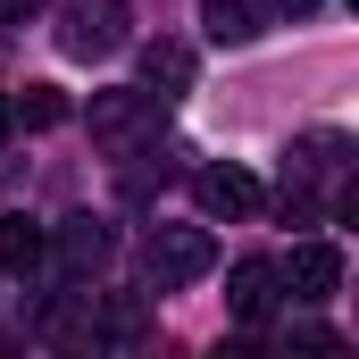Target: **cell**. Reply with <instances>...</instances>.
<instances>
[{"mask_svg": "<svg viewBox=\"0 0 359 359\" xmlns=\"http://www.w3.org/2000/svg\"><path fill=\"white\" fill-rule=\"evenodd\" d=\"M142 268H151L159 292H176V284H192V276L217 268V243H209V226H159L151 251H142Z\"/></svg>", "mask_w": 359, "mask_h": 359, "instance_id": "obj_1", "label": "cell"}, {"mask_svg": "<svg viewBox=\"0 0 359 359\" xmlns=\"http://www.w3.org/2000/svg\"><path fill=\"white\" fill-rule=\"evenodd\" d=\"M126 42V0H67L59 8V50L67 59H109Z\"/></svg>", "mask_w": 359, "mask_h": 359, "instance_id": "obj_2", "label": "cell"}, {"mask_svg": "<svg viewBox=\"0 0 359 359\" xmlns=\"http://www.w3.org/2000/svg\"><path fill=\"white\" fill-rule=\"evenodd\" d=\"M276 276L292 284V301H334L343 292V251L334 243H292V259H276Z\"/></svg>", "mask_w": 359, "mask_h": 359, "instance_id": "obj_3", "label": "cell"}, {"mask_svg": "<svg viewBox=\"0 0 359 359\" xmlns=\"http://www.w3.org/2000/svg\"><path fill=\"white\" fill-rule=\"evenodd\" d=\"M276 292H284L276 259H234V268H226V309H234L243 326H268V318H276Z\"/></svg>", "mask_w": 359, "mask_h": 359, "instance_id": "obj_4", "label": "cell"}, {"mask_svg": "<svg viewBox=\"0 0 359 359\" xmlns=\"http://www.w3.org/2000/svg\"><path fill=\"white\" fill-rule=\"evenodd\" d=\"M50 251H59V268H67V276H100L109 259H117V234H109L100 217H67V226L50 234Z\"/></svg>", "mask_w": 359, "mask_h": 359, "instance_id": "obj_5", "label": "cell"}, {"mask_svg": "<svg viewBox=\"0 0 359 359\" xmlns=\"http://www.w3.org/2000/svg\"><path fill=\"white\" fill-rule=\"evenodd\" d=\"M192 201H201V217H251V209H259V176H243V168H201V176H192Z\"/></svg>", "mask_w": 359, "mask_h": 359, "instance_id": "obj_6", "label": "cell"}, {"mask_svg": "<svg viewBox=\"0 0 359 359\" xmlns=\"http://www.w3.org/2000/svg\"><path fill=\"white\" fill-rule=\"evenodd\" d=\"M84 318H92V343H142L151 334V309L134 292H84Z\"/></svg>", "mask_w": 359, "mask_h": 359, "instance_id": "obj_7", "label": "cell"}, {"mask_svg": "<svg viewBox=\"0 0 359 359\" xmlns=\"http://www.w3.org/2000/svg\"><path fill=\"white\" fill-rule=\"evenodd\" d=\"M151 117H159V92H92V134H109V142L142 134Z\"/></svg>", "mask_w": 359, "mask_h": 359, "instance_id": "obj_8", "label": "cell"}, {"mask_svg": "<svg viewBox=\"0 0 359 359\" xmlns=\"http://www.w3.org/2000/svg\"><path fill=\"white\" fill-rule=\"evenodd\" d=\"M192 42H142V84L159 92V100H176V92H192Z\"/></svg>", "mask_w": 359, "mask_h": 359, "instance_id": "obj_9", "label": "cell"}, {"mask_svg": "<svg viewBox=\"0 0 359 359\" xmlns=\"http://www.w3.org/2000/svg\"><path fill=\"white\" fill-rule=\"evenodd\" d=\"M201 25H209V42H259L268 0H201Z\"/></svg>", "mask_w": 359, "mask_h": 359, "instance_id": "obj_10", "label": "cell"}, {"mask_svg": "<svg viewBox=\"0 0 359 359\" xmlns=\"http://www.w3.org/2000/svg\"><path fill=\"white\" fill-rule=\"evenodd\" d=\"M42 259H50V234H42L34 217H0V268H8V276H34Z\"/></svg>", "mask_w": 359, "mask_h": 359, "instance_id": "obj_11", "label": "cell"}, {"mask_svg": "<svg viewBox=\"0 0 359 359\" xmlns=\"http://www.w3.org/2000/svg\"><path fill=\"white\" fill-rule=\"evenodd\" d=\"M8 117H17L25 134H50V126H67V92L59 84H25L17 100H8Z\"/></svg>", "mask_w": 359, "mask_h": 359, "instance_id": "obj_12", "label": "cell"}, {"mask_svg": "<svg viewBox=\"0 0 359 359\" xmlns=\"http://www.w3.org/2000/svg\"><path fill=\"white\" fill-rule=\"evenodd\" d=\"M292 343L301 351H343V334H326V326H292Z\"/></svg>", "mask_w": 359, "mask_h": 359, "instance_id": "obj_13", "label": "cell"}, {"mask_svg": "<svg viewBox=\"0 0 359 359\" xmlns=\"http://www.w3.org/2000/svg\"><path fill=\"white\" fill-rule=\"evenodd\" d=\"M0 17H34V0H0Z\"/></svg>", "mask_w": 359, "mask_h": 359, "instance_id": "obj_14", "label": "cell"}, {"mask_svg": "<svg viewBox=\"0 0 359 359\" xmlns=\"http://www.w3.org/2000/svg\"><path fill=\"white\" fill-rule=\"evenodd\" d=\"M8 134H17V117H8V92H0V142H8Z\"/></svg>", "mask_w": 359, "mask_h": 359, "instance_id": "obj_15", "label": "cell"}, {"mask_svg": "<svg viewBox=\"0 0 359 359\" xmlns=\"http://www.w3.org/2000/svg\"><path fill=\"white\" fill-rule=\"evenodd\" d=\"M284 8H292V17H309V8H318V0H284Z\"/></svg>", "mask_w": 359, "mask_h": 359, "instance_id": "obj_16", "label": "cell"}]
</instances>
